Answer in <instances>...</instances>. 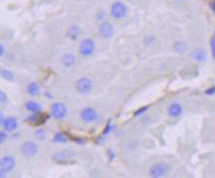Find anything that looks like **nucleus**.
I'll return each instance as SVG.
<instances>
[{
	"label": "nucleus",
	"mask_w": 215,
	"mask_h": 178,
	"mask_svg": "<svg viewBox=\"0 0 215 178\" xmlns=\"http://www.w3.org/2000/svg\"><path fill=\"white\" fill-rule=\"evenodd\" d=\"M15 159L14 157L11 156H4L2 157L1 161H0V176L4 177V174H6L7 172H10L13 170L15 167Z\"/></svg>",
	"instance_id": "nucleus-1"
},
{
	"label": "nucleus",
	"mask_w": 215,
	"mask_h": 178,
	"mask_svg": "<svg viewBox=\"0 0 215 178\" xmlns=\"http://www.w3.org/2000/svg\"><path fill=\"white\" fill-rule=\"evenodd\" d=\"M168 170H169V167L167 164H165L163 162H159V163L154 164V165L150 167V175L154 178L162 177L165 174H167Z\"/></svg>",
	"instance_id": "nucleus-2"
},
{
	"label": "nucleus",
	"mask_w": 215,
	"mask_h": 178,
	"mask_svg": "<svg viewBox=\"0 0 215 178\" xmlns=\"http://www.w3.org/2000/svg\"><path fill=\"white\" fill-rule=\"evenodd\" d=\"M127 14V6L123 2L116 1L111 7V15L115 19H120Z\"/></svg>",
	"instance_id": "nucleus-3"
},
{
	"label": "nucleus",
	"mask_w": 215,
	"mask_h": 178,
	"mask_svg": "<svg viewBox=\"0 0 215 178\" xmlns=\"http://www.w3.org/2000/svg\"><path fill=\"white\" fill-rule=\"evenodd\" d=\"M75 155L76 154L74 151L64 149L54 154L52 156V159L58 163H67V162H69L71 159H73L75 157Z\"/></svg>",
	"instance_id": "nucleus-4"
},
{
	"label": "nucleus",
	"mask_w": 215,
	"mask_h": 178,
	"mask_svg": "<svg viewBox=\"0 0 215 178\" xmlns=\"http://www.w3.org/2000/svg\"><path fill=\"white\" fill-rule=\"evenodd\" d=\"M95 51V42L92 39H84L80 44V54L84 57L93 55Z\"/></svg>",
	"instance_id": "nucleus-5"
},
{
	"label": "nucleus",
	"mask_w": 215,
	"mask_h": 178,
	"mask_svg": "<svg viewBox=\"0 0 215 178\" xmlns=\"http://www.w3.org/2000/svg\"><path fill=\"white\" fill-rule=\"evenodd\" d=\"M93 83L89 78H81L76 83V89L82 95H87L92 91Z\"/></svg>",
	"instance_id": "nucleus-6"
},
{
	"label": "nucleus",
	"mask_w": 215,
	"mask_h": 178,
	"mask_svg": "<svg viewBox=\"0 0 215 178\" xmlns=\"http://www.w3.org/2000/svg\"><path fill=\"white\" fill-rule=\"evenodd\" d=\"M51 114L54 118L56 119H63L67 114V108L64 104L59 103H54L51 106Z\"/></svg>",
	"instance_id": "nucleus-7"
},
{
	"label": "nucleus",
	"mask_w": 215,
	"mask_h": 178,
	"mask_svg": "<svg viewBox=\"0 0 215 178\" xmlns=\"http://www.w3.org/2000/svg\"><path fill=\"white\" fill-rule=\"evenodd\" d=\"M49 118V115L47 114H43L41 112L39 113H33L29 117H27L25 122H29L31 124H35V126H40L46 122V121Z\"/></svg>",
	"instance_id": "nucleus-8"
},
{
	"label": "nucleus",
	"mask_w": 215,
	"mask_h": 178,
	"mask_svg": "<svg viewBox=\"0 0 215 178\" xmlns=\"http://www.w3.org/2000/svg\"><path fill=\"white\" fill-rule=\"evenodd\" d=\"M20 151H21V153L24 155V156L30 157V156H33V155H35L36 153H37L38 146L33 141H26L21 145Z\"/></svg>",
	"instance_id": "nucleus-9"
},
{
	"label": "nucleus",
	"mask_w": 215,
	"mask_h": 178,
	"mask_svg": "<svg viewBox=\"0 0 215 178\" xmlns=\"http://www.w3.org/2000/svg\"><path fill=\"white\" fill-rule=\"evenodd\" d=\"M80 117L82 118V121L85 122H93L97 121L98 118V113L95 109L93 108H85L84 110H81Z\"/></svg>",
	"instance_id": "nucleus-10"
},
{
	"label": "nucleus",
	"mask_w": 215,
	"mask_h": 178,
	"mask_svg": "<svg viewBox=\"0 0 215 178\" xmlns=\"http://www.w3.org/2000/svg\"><path fill=\"white\" fill-rule=\"evenodd\" d=\"M114 26L110 22H103L99 26V34L103 38H110L114 35Z\"/></svg>",
	"instance_id": "nucleus-11"
},
{
	"label": "nucleus",
	"mask_w": 215,
	"mask_h": 178,
	"mask_svg": "<svg viewBox=\"0 0 215 178\" xmlns=\"http://www.w3.org/2000/svg\"><path fill=\"white\" fill-rule=\"evenodd\" d=\"M2 126H3L4 130L5 131H8V132L14 131L18 126V122L15 118L9 117V118H6L5 119H4Z\"/></svg>",
	"instance_id": "nucleus-12"
},
{
	"label": "nucleus",
	"mask_w": 215,
	"mask_h": 178,
	"mask_svg": "<svg viewBox=\"0 0 215 178\" xmlns=\"http://www.w3.org/2000/svg\"><path fill=\"white\" fill-rule=\"evenodd\" d=\"M167 113H168V114L170 115V117L177 118V117H179V115L182 114V108H181V106L179 105V104L174 103V104L169 106V108L167 110Z\"/></svg>",
	"instance_id": "nucleus-13"
},
{
	"label": "nucleus",
	"mask_w": 215,
	"mask_h": 178,
	"mask_svg": "<svg viewBox=\"0 0 215 178\" xmlns=\"http://www.w3.org/2000/svg\"><path fill=\"white\" fill-rule=\"evenodd\" d=\"M25 108L27 110H29L31 113H39L41 112V106H40L37 101H28L25 103Z\"/></svg>",
	"instance_id": "nucleus-14"
},
{
	"label": "nucleus",
	"mask_w": 215,
	"mask_h": 178,
	"mask_svg": "<svg viewBox=\"0 0 215 178\" xmlns=\"http://www.w3.org/2000/svg\"><path fill=\"white\" fill-rule=\"evenodd\" d=\"M27 92H28V94L30 96H33V97L37 96L40 92V87H39L38 83H36V82L30 83L28 86H27Z\"/></svg>",
	"instance_id": "nucleus-15"
},
{
	"label": "nucleus",
	"mask_w": 215,
	"mask_h": 178,
	"mask_svg": "<svg viewBox=\"0 0 215 178\" xmlns=\"http://www.w3.org/2000/svg\"><path fill=\"white\" fill-rule=\"evenodd\" d=\"M76 57L73 54H65L62 57V63L65 67H71L75 64Z\"/></svg>",
	"instance_id": "nucleus-16"
},
{
	"label": "nucleus",
	"mask_w": 215,
	"mask_h": 178,
	"mask_svg": "<svg viewBox=\"0 0 215 178\" xmlns=\"http://www.w3.org/2000/svg\"><path fill=\"white\" fill-rule=\"evenodd\" d=\"M67 35H68V37L73 40V41H75V40H77L79 35H80V28L78 27V26H71V27L68 29V33H67Z\"/></svg>",
	"instance_id": "nucleus-17"
},
{
	"label": "nucleus",
	"mask_w": 215,
	"mask_h": 178,
	"mask_svg": "<svg viewBox=\"0 0 215 178\" xmlns=\"http://www.w3.org/2000/svg\"><path fill=\"white\" fill-rule=\"evenodd\" d=\"M192 58H193L195 61L203 62L206 59V54L202 49H196V50L192 53Z\"/></svg>",
	"instance_id": "nucleus-18"
},
{
	"label": "nucleus",
	"mask_w": 215,
	"mask_h": 178,
	"mask_svg": "<svg viewBox=\"0 0 215 178\" xmlns=\"http://www.w3.org/2000/svg\"><path fill=\"white\" fill-rule=\"evenodd\" d=\"M53 141L56 142V143H66L68 141V137H67L64 133L62 132H57L55 135H54Z\"/></svg>",
	"instance_id": "nucleus-19"
},
{
	"label": "nucleus",
	"mask_w": 215,
	"mask_h": 178,
	"mask_svg": "<svg viewBox=\"0 0 215 178\" xmlns=\"http://www.w3.org/2000/svg\"><path fill=\"white\" fill-rule=\"evenodd\" d=\"M187 49V45L184 42H176L174 44V50H175L177 53H184Z\"/></svg>",
	"instance_id": "nucleus-20"
},
{
	"label": "nucleus",
	"mask_w": 215,
	"mask_h": 178,
	"mask_svg": "<svg viewBox=\"0 0 215 178\" xmlns=\"http://www.w3.org/2000/svg\"><path fill=\"white\" fill-rule=\"evenodd\" d=\"M1 76L2 78H4L7 81H13L14 80V75L11 72V71L6 70V69H1Z\"/></svg>",
	"instance_id": "nucleus-21"
},
{
	"label": "nucleus",
	"mask_w": 215,
	"mask_h": 178,
	"mask_svg": "<svg viewBox=\"0 0 215 178\" xmlns=\"http://www.w3.org/2000/svg\"><path fill=\"white\" fill-rule=\"evenodd\" d=\"M35 136H36V139L39 140H44L46 139V133H45V131L42 128H39V130L35 131Z\"/></svg>",
	"instance_id": "nucleus-22"
},
{
	"label": "nucleus",
	"mask_w": 215,
	"mask_h": 178,
	"mask_svg": "<svg viewBox=\"0 0 215 178\" xmlns=\"http://www.w3.org/2000/svg\"><path fill=\"white\" fill-rule=\"evenodd\" d=\"M112 121L110 119V121H108V122H107V124H106V127H105V130H104V131H103V135H109V133L113 130V126H112Z\"/></svg>",
	"instance_id": "nucleus-23"
},
{
	"label": "nucleus",
	"mask_w": 215,
	"mask_h": 178,
	"mask_svg": "<svg viewBox=\"0 0 215 178\" xmlns=\"http://www.w3.org/2000/svg\"><path fill=\"white\" fill-rule=\"evenodd\" d=\"M68 137H70V139L72 140H74L76 143H79V144H84L85 142H86V139H81V137H76V136H71L68 135Z\"/></svg>",
	"instance_id": "nucleus-24"
},
{
	"label": "nucleus",
	"mask_w": 215,
	"mask_h": 178,
	"mask_svg": "<svg viewBox=\"0 0 215 178\" xmlns=\"http://www.w3.org/2000/svg\"><path fill=\"white\" fill-rule=\"evenodd\" d=\"M147 110H149V106H142V108H141V109L137 110L136 112H134V114H133L136 115V117H137V115H141V114L145 113Z\"/></svg>",
	"instance_id": "nucleus-25"
},
{
	"label": "nucleus",
	"mask_w": 215,
	"mask_h": 178,
	"mask_svg": "<svg viewBox=\"0 0 215 178\" xmlns=\"http://www.w3.org/2000/svg\"><path fill=\"white\" fill-rule=\"evenodd\" d=\"M107 154H108V157H109V159H110V161H113V160L116 158V153H115V151L113 149L108 150Z\"/></svg>",
	"instance_id": "nucleus-26"
},
{
	"label": "nucleus",
	"mask_w": 215,
	"mask_h": 178,
	"mask_svg": "<svg viewBox=\"0 0 215 178\" xmlns=\"http://www.w3.org/2000/svg\"><path fill=\"white\" fill-rule=\"evenodd\" d=\"M214 94H215V87H211L205 91V95H207V96H212Z\"/></svg>",
	"instance_id": "nucleus-27"
},
{
	"label": "nucleus",
	"mask_w": 215,
	"mask_h": 178,
	"mask_svg": "<svg viewBox=\"0 0 215 178\" xmlns=\"http://www.w3.org/2000/svg\"><path fill=\"white\" fill-rule=\"evenodd\" d=\"M210 46H211V52H212V56L215 59V39H212L210 41Z\"/></svg>",
	"instance_id": "nucleus-28"
},
{
	"label": "nucleus",
	"mask_w": 215,
	"mask_h": 178,
	"mask_svg": "<svg viewBox=\"0 0 215 178\" xmlns=\"http://www.w3.org/2000/svg\"><path fill=\"white\" fill-rule=\"evenodd\" d=\"M7 139V135L5 133V131H1L0 132V141L1 143H4V141Z\"/></svg>",
	"instance_id": "nucleus-29"
},
{
	"label": "nucleus",
	"mask_w": 215,
	"mask_h": 178,
	"mask_svg": "<svg viewBox=\"0 0 215 178\" xmlns=\"http://www.w3.org/2000/svg\"><path fill=\"white\" fill-rule=\"evenodd\" d=\"M0 97H1V104H6V94L4 92H0Z\"/></svg>",
	"instance_id": "nucleus-30"
},
{
	"label": "nucleus",
	"mask_w": 215,
	"mask_h": 178,
	"mask_svg": "<svg viewBox=\"0 0 215 178\" xmlns=\"http://www.w3.org/2000/svg\"><path fill=\"white\" fill-rule=\"evenodd\" d=\"M105 18V12H100V13H98V15H97V19L99 20V21H101V20H103Z\"/></svg>",
	"instance_id": "nucleus-31"
},
{
	"label": "nucleus",
	"mask_w": 215,
	"mask_h": 178,
	"mask_svg": "<svg viewBox=\"0 0 215 178\" xmlns=\"http://www.w3.org/2000/svg\"><path fill=\"white\" fill-rule=\"evenodd\" d=\"M44 96H45V97H47L48 99H50V100H51V99H53V96H51V94H50V93H49V92H45V93H44Z\"/></svg>",
	"instance_id": "nucleus-32"
},
{
	"label": "nucleus",
	"mask_w": 215,
	"mask_h": 178,
	"mask_svg": "<svg viewBox=\"0 0 215 178\" xmlns=\"http://www.w3.org/2000/svg\"><path fill=\"white\" fill-rule=\"evenodd\" d=\"M102 141H103V136H99L96 139V143H102Z\"/></svg>",
	"instance_id": "nucleus-33"
},
{
	"label": "nucleus",
	"mask_w": 215,
	"mask_h": 178,
	"mask_svg": "<svg viewBox=\"0 0 215 178\" xmlns=\"http://www.w3.org/2000/svg\"><path fill=\"white\" fill-rule=\"evenodd\" d=\"M210 7H211L212 11L215 13V1H214V2H211V4H210Z\"/></svg>",
	"instance_id": "nucleus-34"
},
{
	"label": "nucleus",
	"mask_w": 215,
	"mask_h": 178,
	"mask_svg": "<svg viewBox=\"0 0 215 178\" xmlns=\"http://www.w3.org/2000/svg\"><path fill=\"white\" fill-rule=\"evenodd\" d=\"M0 50H1V53H0V55L3 56V55H4V47H3V45H0Z\"/></svg>",
	"instance_id": "nucleus-35"
},
{
	"label": "nucleus",
	"mask_w": 215,
	"mask_h": 178,
	"mask_svg": "<svg viewBox=\"0 0 215 178\" xmlns=\"http://www.w3.org/2000/svg\"><path fill=\"white\" fill-rule=\"evenodd\" d=\"M3 122H4V115L1 114V123H3Z\"/></svg>",
	"instance_id": "nucleus-36"
},
{
	"label": "nucleus",
	"mask_w": 215,
	"mask_h": 178,
	"mask_svg": "<svg viewBox=\"0 0 215 178\" xmlns=\"http://www.w3.org/2000/svg\"><path fill=\"white\" fill-rule=\"evenodd\" d=\"M214 38H215V33H214Z\"/></svg>",
	"instance_id": "nucleus-37"
}]
</instances>
